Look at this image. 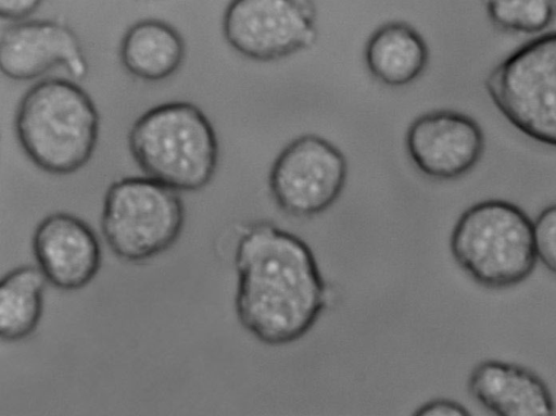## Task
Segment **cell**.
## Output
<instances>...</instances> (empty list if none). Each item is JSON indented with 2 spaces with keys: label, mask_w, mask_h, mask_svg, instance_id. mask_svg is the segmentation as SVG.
<instances>
[{
  "label": "cell",
  "mask_w": 556,
  "mask_h": 416,
  "mask_svg": "<svg viewBox=\"0 0 556 416\" xmlns=\"http://www.w3.org/2000/svg\"><path fill=\"white\" fill-rule=\"evenodd\" d=\"M185 224L177 190L147 176L121 178L106 189L101 229L123 261L143 262L169 249Z\"/></svg>",
  "instance_id": "obj_5"
},
{
  "label": "cell",
  "mask_w": 556,
  "mask_h": 416,
  "mask_svg": "<svg viewBox=\"0 0 556 416\" xmlns=\"http://www.w3.org/2000/svg\"><path fill=\"white\" fill-rule=\"evenodd\" d=\"M365 63L378 81L390 87L406 86L426 70L429 49L424 37L402 21L387 22L368 38Z\"/></svg>",
  "instance_id": "obj_13"
},
{
  "label": "cell",
  "mask_w": 556,
  "mask_h": 416,
  "mask_svg": "<svg viewBox=\"0 0 556 416\" xmlns=\"http://www.w3.org/2000/svg\"><path fill=\"white\" fill-rule=\"evenodd\" d=\"M236 312L241 325L266 344L302 338L327 303V285L300 237L270 223L249 226L235 254Z\"/></svg>",
  "instance_id": "obj_1"
},
{
  "label": "cell",
  "mask_w": 556,
  "mask_h": 416,
  "mask_svg": "<svg viewBox=\"0 0 556 416\" xmlns=\"http://www.w3.org/2000/svg\"><path fill=\"white\" fill-rule=\"evenodd\" d=\"M31 248L48 282L65 291L86 287L101 266V248L93 229L65 212L49 214L36 226Z\"/></svg>",
  "instance_id": "obj_11"
},
{
  "label": "cell",
  "mask_w": 556,
  "mask_h": 416,
  "mask_svg": "<svg viewBox=\"0 0 556 416\" xmlns=\"http://www.w3.org/2000/svg\"><path fill=\"white\" fill-rule=\"evenodd\" d=\"M62 66L75 79L88 73L79 39L66 24L53 20L17 21L2 28L0 68L14 80H29Z\"/></svg>",
  "instance_id": "obj_10"
},
{
  "label": "cell",
  "mask_w": 556,
  "mask_h": 416,
  "mask_svg": "<svg viewBox=\"0 0 556 416\" xmlns=\"http://www.w3.org/2000/svg\"><path fill=\"white\" fill-rule=\"evenodd\" d=\"M415 415L419 416H467L469 412L460 403L446 399H437L421 405Z\"/></svg>",
  "instance_id": "obj_18"
},
{
  "label": "cell",
  "mask_w": 556,
  "mask_h": 416,
  "mask_svg": "<svg viewBox=\"0 0 556 416\" xmlns=\"http://www.w3.org/2000/svg\"><path fill=\"white\" fill-rule=\"evenodd\" d=\"M14 128L21 148L38 168L67 175L90 160L100 117L94 102L78 84L54 77L34 84L22 96Z\"/></svg>",
  "instance_id": "obj_2"
},
{
  "label": "cell",
  "mask_w": 556,
  "mask_h": 416,
  "mask_svg": "<svg viewBox=\"0 0 556 416\" xmlns=\"http://www.w3.org/2000/svg\"><path fill=\"white\" fill-rule=\"evenodd\" d=\"M222 30L247 59L270 62L311 48L317 40L313 0H230Z\"/></svg>",
  "instance_id": "obj_7"
},
{
  "label": "cell",
  "mask_w": 556,
  "mask_h": 416,
  "mask_svg": "<svg viewBox=\"0 0 556 416\" xmlns=\"http://www.w3.org/2000/svg\"><path fill=\"white\" fill-rule=\"evenodd\" d=\"M128 148L147 176L177 191L201 190L217 168L215 130L188 101L162 103L141 114L129 129Z\"/></svg>",
  "instance_id": "obj_3"
},
{
  "label": "cell",
  "mask_w": 556,
  "mask_h": 416,
  "mask_svg": "<svg viewBox=\"0 0 556 416\" xmlns=\"http://www.w3.org/2000/svg\"><path fill=\"white\" fill-rule=\"evenodd\" d=\"M450 248L471 279L490 289L520 283L538 261L532 220L504 200H484L468 207L453 228Z\"/></svg>",
  "instance_id": "obj_4"
},
{
  "label": "cell",
  "mask_w": 556,
  "mask_h": 416,
  "mask_svg": "<svg viewBox=\"0 0 556 416\" xmlns=\"http://www.w3.org/2000/svg\"><path fill=\"white\" fill-rule=\"evenodd\" d=\"M405 146L422 174L450 180L464 176L478 164L485 138L473 117L442 109L416 117L407 128Z\"/></svg>",
  "instance_id": "obj_9"
},
{
  "label": "cell",
  "mask_w": 556,
  "mask_h": 416,
  "mask_svg": "<svg viewBox=\"0 0 556 416\" xmlns=\"http://www.w3.org/2000/svg\"><path fill=\"white\" fill-rule=\"evenodd\" d=\"M348 176L344 154L329 140L305 134L275 159L268 177L273 199L287 214L309 217L330 207Z\"/></svg>",
  "instance_id": "obj_8"
},
{
  "label": "cell",
  "mask_w": 556,
  "mask_h": 416,
  "mask_svg": "<svg viewBox=\"0 0 556 416\" xmlns=\"http://www.w3.org/2000/svg\"><path fill=\"white\" fill-rule=\"evenodd\" d=\"M118 54L129 74L146 81H159L172 76L181 66L186 43L169 23L144 18L127 28Z\"/></svg>",
  "instance_id": "obj_14"
},
{
  "label": "cell",
  "mask_w": 556,
  "mask_h": 416,
  "mask_svg": "<svg viewBox=\"0 0 556 416\" xmlns=\"http://www.w3.org/2000/svg\"><path fill=\"white\" fill-rule=\"evenodd\" d=\"M485 15L498 30L536 35L556 20V0H482Z\"/></svg>",
  "instance_id": "obj_16"
},
{
  "label": "cell",
  "mask_w": 556,
  "mask_h": 416,
  "mask_svg": "<svg viewBox=\"0 0 556 416\" xmlns=\"http://www.w3.org/2000/svg\"><path fill=\"white\" fill-rule=\"evenodd\" d=\"M484 89L518 131L556 148V30L511 51L489 72Z\"/></svg>",
  "instance_id": "obj_6"
},
{
  "label": "cell",
  "mask_w": 556,
  "mask_h": 416,
  "mask_svg": "<svg viewBox=\"0 0 556 416\" xmlns=\"http://www.w3.org/2000/svg\"><path fill=\"white\" fill-rule=\"evenodd\" d=\"M533 232L538 260L556 274V204L541 211L533 223Z\"/></svg>",
  "instance_id": "obj_17"
},
{
  "label": "cell",
  "mask_w": 556,
  "mask_h": 416,
  "mask_svg": "<svg viewBox=\"0 0 556 416\" xmlns=\"http://www.w3.org/2000/svg\"><path fill=\"white\" fill-rule=\"evenodd\" d=\"M43 0H0V15L3 20L22 21L34 13Z\"/></svg>",
  "instance_id": "obj_19"
},
{
  "label": "cell",
  "mask_w": 556,
  "mask_h": 416,
  "mask_svg": "<svg viewBox=\"0 0 556 416\" xmlns=\"http://www.w3.org/2000/svg\"><path fill=\"white\" fill-rule=\"evenodd\" d=\"M470 394L500 416H551L555 403L546 383L530 369L495 360L479 363L468 380Z\"/></svg>",
  "instance_id": "obj_12"
},
{
  "label": "cell",
  "mask_w": 556,
  "mask_h": 416,
  "mask_svg": "<svg viewBox=\"0 0 556 416\" xmlns=\"http://www.w3.org/2000/svg\"><path fill=\"white\" fill-rule=\"evenodd\" d=\"M47 279L38 266L22 265L0 281V337L13 342L37 328L43 310Z\"/></svg>",
  "instance_id": "obj_15"
}]
</instances>
